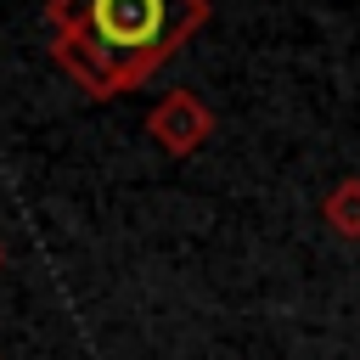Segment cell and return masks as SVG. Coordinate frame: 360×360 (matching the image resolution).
<instances>
[{"instance_id":"6da1fadb","label":"cell","mask_w":360,"mask_h":360,"mask_svg":"<svg viewBox=\"0 0 360 360\" xmlns=\"http://www.w3.org/2000/svg\"><path fill=\"white\" fill-rule=\"evenodd\" d=\"M214 17V0H45L51 62L96 101L141 90Z\"/></svg>"},{"instance_id":"7a4b0ae2","label":"cell","mask_w":360,"mask_h":360,"mask_svg":"<svg viewBox=\"0 0 360 360\" xmlns=\"http://www.w3.org/2000/svg\"><path fill=\"white\" fill-rule=\"evenodd\" d=\"M146 135L158 141V152L191 158V152H202L208 135H214V107H208L197 90H169V96H158V107L146 112Z\"/></svg>"},{"instance_id":"3957f363","label":"cell","mask_w":360,"mask_h":360,"mask_svg":"<svg viewBox=\"0 0 360 360\" xmlns=\"http://www.w3.org/2000/svg\"><path fill=\"white\" fill-rule=\"evenodd\" d=\"M321 219L338 242H360V174H343L326 197H321Z\"/></svg>"},{"instance_id":"277c9868","label":"cell","mask_w":360,"mask_h":360,"mask_svg":"<svg viewBox=\"0 0 360 360\" xmlns=\"http://www.w3.org/2000/svg\"><path fill=\"white\" fill-rule=\"evenodd\" d=\"M0 270H6V248H0Z\"/></svg>"}]
</instances>
